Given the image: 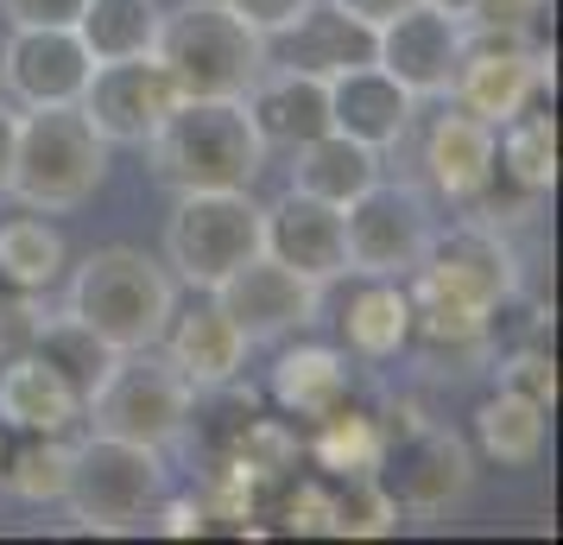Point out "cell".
I'll return each mask as SVG.
<instances>
[{
    "instance_id": "60d3db41",
    "label": "cell",
    "mask_w": 563,
    "mask_h": 545,
    "mask_svg": "<svg viewBox=\"0 0 563 545\" xmlns=\"http://www.w3.org/2000/svg\"><path fill=\"white\" fill-rule=\"evenodd\" d=\"M431 7H443V13H456V20H462V13H468L475 0H431Z\"/></svg>"
},
{
    "instance_id": "8fae6325",
    "label": "cell",
    "mask_w": 563,
    "mask_h": 545,
    "mask_svg": "<svg viewBox=\"0 0 563 545\" xmlns=\"http://www.w3.org/2000/svg\"><path fill=\"white\" fill-rule=\"evenodd\" d=\"M374 476H380L386 501L399 514H450L468 494V482H475V457L443 425H406V438L386 432V450H380Z\"/></svg>"
},
{
    "instance_id": "603a6c76",
    "label": "cell",
    "mask_w": 563,
    "mask_h": 545,
    "mask_svg": "<svg viewBox=\"0 0 563 545\" xmlns=\"http://www.w3.org/2000/svg\"><path fill=\"white\" fill-rule=\"evenodd\" d=\"M380 159L374 146H361V140H349V133H310L305 146H291V190H305V197H317V204H335L349 209L367 190V184L380 178Z\"/></svg>"
},
{
    "instance_id": "277c9868",
    "label": "cell",
    "mask_w": 563,
    "mask_h": 545,
    "mask_svg": "<svg viewBox=\"0 0 563 545\" xmlns=\"http://www.w3.org/2000/svg\"><path fill=\"white\" fill-rule=\"evenodd\" d=\"M64 312H77L114 349H158L165 324L178 312V280L172 266L146 260L140 248H96L70 273Z\"/></svg>"
},
{
    "instance_id": "d590c367",
    "label": "cell",
    "mask_w": 563,
    "mask_h": 545,
    "mask_svg": "<svg viewBox=\"0 0 563 545\" xmlns=\"http://www.w3.org/2000/svg\"><path fill=\"white\" fill-rule=\"evenodd\" d=\"M13 26H77L82 0H0Z\"/></svg>"
},
{
    "instance_id": "74e56055",
    "label": "cell",
    "mask_w": 563,
    "mask_h": 545,
    "mask_svg": "<svg viewBox=\"0 0 563 545\" xmlns=\"http://www.w3.org/2000/svg\"><path fill=\"white\" fill-rule=\"evenodd\" d=\"M32 324H38L32 292H20L7 273H0V356H7V342H13V337H32Z\"/></svg>"
},
{
    "instance_id": "4dcf8cb0",
    "label": "cell",
    "mask_w": 563,
    "mask_h": 545,
    "mask_svg": "<svg viewBox=\"0 0 563 545\" xmlns=\"http://www.w3.org/2000/svg\"><path fill=\"white\" fill-rule=\"evenodd\" d=\"M0 273H7L20 292L38 298L45 286L64 280V235H57L38 209L13 216V222H0Z\"/></svg>"
},
{
    "instance_id": "4316f807",
    "label": "cell",
    "mask_w": 563,
    "mask_h": 545,
    "mask_svg": "<svg viewBox=\"0 0 563 545\" xmlns=\"http://www.w3.org/2000/svg\"><path fill=\"white\" fill-rule=\"evenodd\" d=\"M158 0H82L77 13V39L96 64L114 57H153L158 45Z\"/></svg>"
},
{
    "instance_id": "7c38bea8",
    "label": "cell",
    "mask_w": 563,
    "mask_h": 545,
    "mask_svg": "<svg viewBox=\"0 0 563 545\" xmlns=\"http://www.w3.org/2000/svg\"><path fill=\"white\" fill-rule=\"evenodd\" d=\"M184 96L172 89L165 64L158 57H114V64H96L89 83H82V115L89 128L102 133L108 146H146L153 128L178 108Z\"/></svg>"
},
{
    "instance_id": "7402d4cb",
    "label": "cell",
    "mask_w": 563,
    "mask_h": 545,
    "mask_svg": "<svg viewBox=\"0 0 563 545\" xmlns=\"http://www.w3.org/2000/svg\"><path fill=\"white\" fill-rule=\"evenodd\" d=\"M424 178L437 184V197H450V204H475L494 178V128H487L482 115H468V108H443L424 133Z\"/></svg>"
},
{
    "instance_id": "ac0fdd59",
    "label": "cell",
    "mask_w": 563,
    "mask_h": 545,
    "mask_svg": "<svg viewBox=\"0 0 563 545\" xmlns=\"http://www.w3.org/2000/svg\"><path fill=\"white\" fill-rule=\"evenodd\" d=\"M266 64H298V70L330 83L355 64H374V26H361L335 0H310L291 26L266 39Z\"/></svg>"
},
{
    "instance_id": "e575fe53",
    "label": "cell",
    "mask_w": 563,
    "mask_h": 545,
    "mask_svg": "<svg viewBox=\"0 0 563 545\" xmlns=\"http://www.w3.org/2000/svg\"><path fill=\"white\" fill-rule=\"evenodd\" d=\"M538 13H544V0H475V7L462 13V26L468 32H507V39H538Z\"/></svg>"
},
{
    "instance_id": "4fadbf2b",
    "label": "cell",
    "mask_w": 563,
    "mask_h": 545,
    "mask_svg": "<svg viewBox=\"0 0 563 545\" xmlns=\"http://www.w3.org/2000/svg\"><path fill=\"white\" fill-rule=\"evenodd\" d=\"M456 57H462V20L431 7V0H411L406 13H393L386 26H374V64L393 83H406L418 102L450 96Z\"/></svg>"
},
{
    "instance_id": "f1b7e54d",
    "label": "cell",
    "mask_w": 563,
    "mask_h": 545,
    "mask_svg": "<svg viewBox=\"0 0 563 545\" xmlns=\"http://www.w3.org/2000/svg\"><path fill=\"white\" fill-rule=\"evenodd\" d=\"M494 165L507 172V184L544 197L558 184V115L519 108L507 128H494Z\"/></svg>"
},
{
    "instance_id": "ab89813d",
    "label": "cell",
    "mask_w": 563,
    "mask_h": 545,
    "mask_svg": "<svg viewBox=\"0 0 563 545\" xmlns=\"http://www.w3.org/2000/svg\"><path fill=\"white\" fill-rule=\"evenodd\" d=\"M13 140H20V108L0 102V197H7V178H13Z\"/></svg>"
},
{
    "instance_id": "3957f363",
    "label": "cell",
    "mask_w": 563,
    "mask_h": 545,
    "mask_svg": "<svg viewBox=\"0 0 563 545\" xmlns=\"http://www.w3.org/2000/svg\"><path fill=\"white\" fill-rule=\"evenodd\" d=\"M153 178L172 190H254L266 140L241 102H178L146 140Z\"/></svg>"
},
{
    "instance_id": "d4e9b609",
    "label": "cell",
    "mask_w": 563,
    "mask_h": 545,
    "mask_svg": "<svg viewBox=\"0 0 563 545\" xmlns=\"http://www.w3.org/2000/svg\"><path fill=\"white\" fill-rule=\"evenodd\" d=\"M342 337L367 362H393L411 349V292L406 280H361L355 305L342 317Z\"/></svg>"
},
{
    "instance_id": "9c48e42d",
    "label": "cell",
    "mask_w": 563,
    "mask_h": 545,
    "mask_svg": "<svg viewBox=\"0 0 563 545\" xmlns=\"http://www.w3.org/2000/svg\"><path fill=\"white\" fill-rule=\"evenodd\" d=\"M558 52L538 39H507V32H468L462 26V57L450 77V102L482 115L487 128H507L519 108L538 102V89H551Z\"/></svg>"
},
{
    "instance_id": "f546056e",
    "label": "cell",
    "mask_w": 563,
    "mask_h": 545,
    "mask_svg": "<svg viewBox=\"0 0 563 545\" xmlns=\"http://www.w3.org/2000/svg\"><path fill=\"white\" fill-rule=\"evenodd\" d=\"M64 482H70V444L52 438V432H13V444H0V489L45 508V501H64Z\"/></svg>"
},
{
    "instance_id": "52a82bcc",
    "label": "cell",
    "mask_w": 563,
    "mask_h": 545,
    "mask_svg": "<svg viewBox=\"0 0 563 545\" xmlns=\"http://www.w3.org/2000/svg\"><path fill=\"white\" fill-rule=\"evenodd\" d=\"M190 413H197V388L165 362V349H121L114 368H108V381L89 393V413L82 418L96 432L165 450V444L184 438Z\"/></svg>"
},
{
    "instance_id": "6da1fadb",
    "label": "cell",
    "mask_w": 563,
    "mask_h": 545,
    "mask_svg": "<svg viewBox=\"0 0 563 545\" xmlns=\"http://www.w3.org/2000/svg\"><path fill=\"white\" fill-rule=\"evenodd\" d=\"M153 57L184 102H241L247 83L266 70V39H260L229 0H184L158 13Z\"/></svg>"
},
{
    "instance_id": "e0dca14e",
    "label": "cell",
    "mask_w": 563,
    "mask_h": 545,
    "mask_svg": "<svg viewBox=\"0 0 563 545\" xmlns=\"http://www.w3.org/2000/svg\"><path fill=\"white\" fill-rule=\"evenodd\" d=\"M266 254L285 260L291 273H305L317 286H330L349 273V241H342V209L317 204L305 190H285L266 209Z\"/></svg>"
},
{
    "instance_id": "44dd1931",
    "label": "cell",
    "mask_w": 563,
    "mask_h": 545,
    "mask_svg": "<svg viewBox=\"0 0 563 545\" xmlns=\"http://www.w3.org/2000/svg\"><path fill=\"white\" fill-rule=\"evenodd\" d=\"M82 393L57 374L45 356H0V425L7 432H52V438H70L82 425Z\"/></svg>"
},
{
    "instance_id": "484cf974",
    "label": "cell",
    "mask_w": 563,
    "mask_h": 545,
    "mask_svg": "<svg viewBox=\"0 0 563 545\" xmlns=\"http://www.w3.org/2000/svg\"><path fill=\"white\" fill-rule=\"evenodd\" d=\"M26 349L32 356H45V362L70 381V388L82 393V406H89V393L108 381V368H114V342H102L89 324H82L77 312H57V317H38L32 324V337H26Z\"/></svg>"
},
{
    "instance_id": "5b68a950",
    "label": "cell",
    "mask_w": 563,
    "mask_h": 545,
    "mask_svg": "<svg viewBox=\"0 0 563 545\" xmlns=\"http://www.w3.org/2000/svg\"><path fill=\"white\" fill-rule=\"evenodd\" d=\"M165 501V450L153 444L89 432L70 444V482L64 508L77 520V533H140Z\"/></svg>"
},
{
    "instance_id": "8992f818",
    "label": "cell",
    "mask_w": 563,
    "mask_h": 545,
    "mask_svg": "<svg viewBox=\"0 0 563 545\" xmlns=\"http://www.w3.org/2000/svg\"><path fill=\"white\" fill-rule=\"evenodd\" d=\"M254 254H266V209L254 204V190H178L172 222H165L172 280L216 292Z\"/></svg>"
},
{
    "instance_id": "83f0119b",
    "label": "cell",
    "mask_w": 563,
    "mask_h": 545,
    "mask_svg": "<svg viewBox=\"0 0 563 545\" xmlns=\"http://www.w3.org/2000/svg\"><path fill=\"white\" fill-rule=\"evenodd\" d=\"M544 406L532 400H519V393H494L482 400V413H475V438H482V457L500 469H532L544 457Z\"/></svg>"
},
{
    "instance_id": "7a4b0ae2",
    "label": "cell",
    "mask_w": 563,
    "mask_h": 545,
    "mask_svg": "<svg viewBox=\"0 0 563 545\" xmlns=\"http://www.w3.org/2000/svg\"><path fill=\"white\" fill-rule=\"evenodd\" d=\"M108 178V140L89 128L77 102L64 108H20V140H13V178L7 197L38 216L82 209Z\"/></svg>"
},
{
    "instance_id": "8d00e7d4",
    "label": "cell",
    "mask_w": 563,
    "mask_h": 545,
    "mask_svg": "<svg viewBox=\"0 0 563 545\" xmlns=\"http://www.w3.org/2000/svg\"><path fill=\"white\" fill-rule=\"evenodd\" d=\"M229 7L260 32V39H273V32H285L291 20H298V13H305L310 0H229Z\"/></svg>"
},
{
    "instance_id": "5bb4252c",
    "label": "cell",
    "mask_w": 563,
    "mask_h": 545,
    "mask_svg": "<svg viewBox=\"0 0 563 545\" xmlns=\"http://www.w3.org/2000/svg\"><path fill=\"white\" fill-rule=\"evenodd\" d=\"M96 57L82 52L77 26H13L0 45V89L20 108H64L82 102V83Z\"/></svg>"
},
{
    "instance_id": "ba28073f",
    "label": "cell",
    "mask_w": 563,
    "mask_h": 545,
    "mask_svg": "<svg viewBox=\"0 0 563 545\" xmlns=\"http://www.w3.org/2000/svg\"><path fill=\"white\" fill-rule=\"evenodd\" d=\"M437 235L431 197L418 184L374 178L355 204L342 209V241H349V273L355 280H411Z\"/></svg>"
},
{
    "instance_id": "30bf717a",
    "label": "cell",
    "mask_w": 563,
    "mask_h": 545,
    "mask_svg": "<svg viewBox=\"0 0 563 545\" xmlns=\"http://www.w3.org/2000/svg\"><path fill=\"white\" fill-rule=\"evenodd\" d=\"M411 292H437L450 305H468V312H500L512 292H519V260L500 241L494 222H456V229H437L424 260L411 266Z\"/></svg>"
},
{
    "instance_id": "d6a6232c",
    "label": "cell",
    "mask_w": 563,
    "mask_h": 545,
    "mask_svg": "<svg viewBox=\"0 0 563 545\" xmlns=\"http://www.w3.org/2000/svg\"><path fill=\"white\" fill-rule=\"evenodd\" d=\"M393 526H399V508L386 501L380 476H330V482H323V533L380 539Z\"/></svg>"
},
{
    "instance_id": "d6986e66",
    "label": "cell",
    "mask_w": 563,
    "mask_h": 545,
    "mask_svg": "<svg viewBox=\"0 0 563 545\" xmlns=\"http://www.w3.org/2000/svg\"><path fill=\"white\" fill-rule=\"evenodd\" d=\"M411 115H418V96L386 77L380 64H355V70L330 77V128L374 146V153H393L406 140Z\"/></svg>"
},
{
    "instance_id": "cb8c5ba5",
    "label": "cell",
    "mask_w": 563,
    "mask_h": 545,
    "mask_svg": "<svg viewBox=\"0 0 563 545\" xmlns=\"http://www.w3.org/2000/svg\"><path fill=\"white\" fill-rule=\"evenodd\" d=\"M273 400H279L291 418H330L335 406H349L355 400V381H349V356H335V349H285L279 368H273Z\"/></svg>"
},
{
    "instance_id": "f35d334b",
    "label": "cell",
    "mask_w": 563,
    "mask_h": 545,
    "mask_svg": "<svg viewBox=\"0 0 563 545\" xmlns=\"http://www.w3.org/2000/svg\"><path fill=\"white\" fill-rule=\"evenodd\" d=\"M335 7H342V13H355L361 26H386L393 13H406L411 0H335Z\"/></svg>"
},
{
    "instance_id": "2e32d148",
    "label": "cell",
    "mask_w": 563,
    "mask_h": 545,
    "mask_svg": "<svg viewBox=\"0 0 563 545\" xmlns=\"http://www.w3.org/2000/svg\"><path fill=\"white\" fill-rule=\"evenodd\" d=\"M158 349H165V362L178 368L190 388L209 393V388H234V381H241L254 342H247V330H241L216 298H203V305H190V312H172Z\"/></svg>"
},
{
    "instance_id": "b9f144b4",
    "label": "cell",
    "mask_w": 563,
    "mask_h": 545,
    "mask_svg": "<svg viewBox=\"0 0 563 545\" xmlns=\"http://www.w3.org/2000/svg\"><path fill=\"white\" fill-rule=\"evenodd\" d=\"M0 444H7V425H0Z\"/></svg>"
},
{
    "instance_id": "1f68e13d",
    "label": "cell",
    "mask_w": 563,
    "mask_h": 545,
    "mask_svg": "<svg viewBox=\"0 0 563 545\" xmlns=\"http://www.w3.org/2000/svg\"><path fill=\"white\" fill-rule=\"evenodd\" d=\"M380 450H386V425L355 413V406H335L330 418H317V438H310V457L330 476H374Z\"/></svg>"
},
{
    "instance_id": "ffe728a7",
    "label": "cell",
    "mask_w": 563,
    "mask_h": 545,
    "mask_svg": "<svg viewBox=\"0 0 563 545\" xmlns=\"http://www.w3.org/2000/svg\"><path fill=\"white\" fill-rule=\"evenodd\" d=\"M247 121L266 146H305L310 133L330 128V83L298 70V64H266L254 83H247Z\"/></svg>"
},
{
    "instance_id": "9a60e30c",
    "label": "cell",
    "mask_w": 563,
    "mask_h": 545,
    "mask_svg": "<svg viewBox=\"0 0 563 545\" xmlns=\"http://www.w3.org/2000/svg\"><path fill=\"white\" fill-rule=\"evenodd\" d=\"M222 312L247 330V342H273V337H291V330H305L317 305H323V286L305 280V273H291L285 260L273 254H254L247 266H234L222 286L209 292Z\"/></svg>"
},
{
    "instance_id": "836d02e7",
    "label": "cell",
    "mask_w": 563,
    "mask_h": 545,
    "mask_svg": "<svg viewBox=\"0 0 563 545\" xmlns=\"http://www.w3.org/2000/svg\"><path fill=\"white\" fill-rule=\"evenodd\" d=\"M494 374H500L507 393L532 400V406H544V413H558V362H551V349H512Z\"/></svg>"
}]
</instances>
